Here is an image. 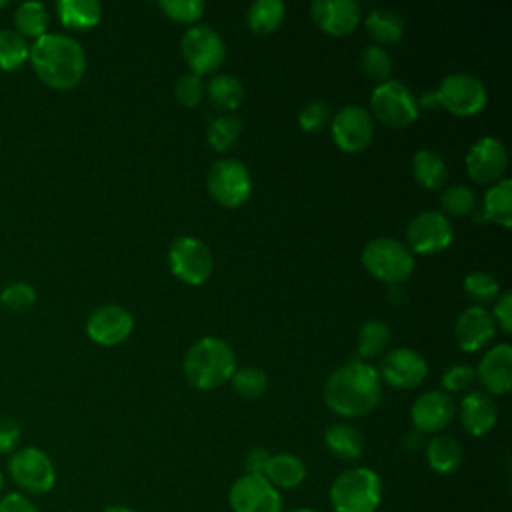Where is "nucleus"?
Returning a JSON list of instances; mask_svg holds the SVG:
<instances>
[{
	"mask_svg": "<svg viewBox=\"0 0 512 512\" xmlns=\"http://www.w3.org/2000/svg\"><path fill=\"white\" fill-rule=\"evenodd\" d=\"M382 398V378L364 360H350L338 366L324 384L326 406L344 418L372 412Z\"/></svg>",
	"mask_w": 512,
	"mask_h": 512,
	"instance_id": "1",
	"label": "nucleus"
},
{
	"mask_svg": "<svg viewBox=\"0 0 512 512\" xmlns=\"http://www.w3.org/2000/svg\"><path fill=\"white\" fill-rule=\"evenodd\" d=\"M28 60L36 76L54 90H70L84 78L86 54L82 44L60 32H46L30 44Z\"/></svg>",
	"mask_w": 512,
	"mask_h": 512,
	"instance_id": "2",
	"label": "nucleus"
},
{
	"mask_svg": "<svg viewBox=\"0 0 512 512\" xmlns=\"http://www.w3.org/2000/svg\"><path fill=\"white\" fill-rule=\"evenodd\" d=\"M236 370L234 350L216 336L196 340L184 356V376L198 390H212L230 380Z\"/></svg>",
	"mask_w": 512,
	"mask_h": 512,
	"instance_id": "3",
	"label": "nucleus"
},
{
	"mask_svg": "<svg viewBox=\"0 0 512 512\" xmlns=\"http://www.w3.org/2000/svg\"><path fill=\"white\" fill-rule=\"evenodd\" d=\"M334 512H376L382 502V480L366 466L340 472L328 490Z\"/></svg>",
	"mask_w": 512,
	"mask_h": 512,
	"instance_id": "4",
	"label": "nucleus"
},
{
	"mask_svg": "<svg viewBox=\"0 0 512 512\" xmlns=\"http://www.w3.org/2000/svg\"><path fill=\"white\" fill-rule=\"evenodd\" d=\"M418 100L420 106H444L454 116H474L488 100L486 88L480 78L468 72H452L442 78L434 92H424Z\"/></svg>",
	"mask_w": 512,
	"mask_h": 512,
	"instance_id": "5",
	"label": "nucleus"
},
{
	"mask_svg": "<svg viewBox=\"0 0 512 512\" xmlns=\"http://www.w3.org/2000/svg\"><path fill=\"white\" fill-rule=\"evenodd\" d=\"M362 264L374 278L398 286L410 278L414 256L396 238H374L362 250Z\"/></svg>",
	"mask_w": 512,
	"mask_h": 512,
	"instance_id": "6",
	"label": "nucleus"
},
{
	"mask_svg": "<svg viewBox=\"0 0 512 512\" xmlns=\"http://www.w3.org/2000/svg\"><path fill=\"white\" fill-rule=\"evenodd\" d=\"M8 474L24 494H48L56 484L54 462L36 446H24L12 452Z\"/></svg>",
	"mask_w": 512,
	"mask_h": 512,
	"instance_id": "7",
	"label": "nucleus"
},
{
	"mask_svg": "<svg viewBox=\"0 0 512 512\" xmlns=\"http://www.w3.org/2000/svg\"><path fill=\"white\" fill-rule=\"evenodd\" d=\"M372 114L390 128H406L418 118V100L400 80L380 82L370 96Z\"/></svg>",
	"mask_w": 512,
	"mask_h": 512,
	"instance_id": "8",
	"label": "nucleus"
},
{
	"mask_svg": "<svg viewBox=\"0 0 512 512\" xmlns=\"http://www.w3.org/2000/svg\"><path fill=\"white\" fill-rule=\"evenodd\" d=\"M168 264L172 274L192 286L206 282L212 274V252L196 236H178L168 250Z\"/></svg>",
	"mask_w": 512,
	"mask_h": 512,
	"instance_id": "9",
	"label": "nucleus"
},
{
	"mask_svg": "<svg viewBox=\"0 0 512 512\" xmlns=\"http://www.w3.org/2000/svg\"><path fill=\"white\" fill-rule=\"evenodd\" d=\"M210 196L224 208L242 206L252 192V180L246 166L234 158L218 160L206 178Z\"/></svg>",
	"mask_w": 512,
	"mask_h": 512,
	"instance_id": "10",
	"label": "nucleus"
},
{
	"mask_svg": "<svg viewBox=\"0 0 512 512\" xmlns=\"http://www.w3.org/2000/svg\"><path fill=\"white\" fill-rule=\"evenodd\" d=\"M182 56L198 76L220 68L226 58V46L220 34L210 26H192L182 36Z\"/></svg>",
	"mask_w": 512,
	"mask_h": 512,
	"instance_id": "11",
	"label": "nucleus"
},
{
	"mask_svg": "<svg viewBox=\"0 0 512 512\" xmlns=\"http://www.w3.org/2000/svg\"><path fill=\"white\" fill-rule=\"evenodd\" d=\"M232 512H282V494L260 474L238 476L228 490Z\"/></svg>",
	"mask_w": 512,
	"mask_h": 512,
	"instance_id": "12",
	"label": "nucleus"
},
{
	"mask_svg": "<svg viewBox=\"0 0 512 512\" xmlns=\"http://www.w3.org/2000/svg\"><path fill=\"white\" fill-rule=\"evenodd\" d=\"M334 144L344 152L364 150L374 136V122L364 106L350 104L336 112L330 124Z\"/></svg>",
	"mask_w": 512,
	"mask_h": 512,
	"instance_id": "13",
	"label": "nucleus"
},
{
	"mask_svg": "<svg viewBox=\"0 0 512 512\" xmlns=\"http://www.w3.org/2000/svg\"><path fill=\"white\" fill-rule=\"evenodd\" d=\"M408 244L418 254H436L450 246L452 224L442 212L424 210L416 214L406 228Z\"/></svg>",
	"mask_w": 512,
	"mask_h": 512,
	"instance_id": "14",
	"label": "nucleus"
},
{
	"mask_svg": "<svg viewBox=\"0 0 512 512\" xmlns=\"http://www.w3.org/2000/svg\"><path fill=\"white\" fill-rule=\"evenodd\" d=\"M508 154L498 138L484 136L476 140L466 154V172L478 184H496L504 178Z\"/></svg>",
	"mask_w": 512,
	"mask_h": 512,
	"instance_id": "15",
	"label": "nucleus"
},
{
	"mask_svg": "<svg viewBox=\"0 0 512 512\" xmlns=\"http://www.w3.org/2000/svg\"><path fill=\"white\" fill-rule=\"evenodd\" d=\"M454 416L456 404L444 390H428L420 394L410 408L412 426L420 434L442 432L454 420Z\"/></svg>",
	"mask_w": 512,
	"mask_h": 512,
	"instance_id": "16",
	"label": "nucleus"
},
{
	"mask_svg": "<svg viewBox=\"0 0 512 512\" xmlns=\"http://www.w3.org/2000/svg\"><path fill=\"white\" fill-rule=\"evenodd\" d=\"M378 374L390 386L410 390L424 382L428 374V364L424 356L412 348H394L384 354Z\"/></svg>",
	"mask_w": 512,
	"mask_h": 512,
	"instance_id": "17",
	"label": "nucleus"
},
{
	"mask_svg": "<svg viewBox=\"0 0 512 512\" xmlns=\"http://www.w3.org/2000/svg\"><path fill=\"white\" fill-rule=\"evenodd\" d=\"M134 328L132 314L118 304H104L90 312L86 334L100 346H116L124 342Z\"/></svg>",
	"mask_w": 512,
	"mask_h": 512,
	"instance_id": "18",
	"label": "nucleus"
},
{
	"mask_svg": "<svg viewBox=\"0 0 512 512\" xmlns=\"http://www.w3.org/2000/svg\"><path fill=\"white\" fill-rule=\"evenodd\" d=\"M312 20L330 36H348L360 22V6L354 0H314Z\"/></svg>",
	"mask_w": 512,
	"mask_h": 512,
	"instance_id": "19",
	"label": "nucleus"
},
{
	"mask_svg": "<svg viewBox=\"0 0 512 512\" xmlns=\"http://www.w3.org/2000/svg\"><path fill=\"white\" fill-rule=\"evenodd\" d=\"M476 378L484 386L486 394L502 396L512 388V348L502 342L492 346L478 362L474 370Z\"/></svg>",
	"mask_w": 512,
	"mask_h": 512,
	"instance_id": "20",
	"label": "nucleus"
},
{
	"mask_svg": "<svg viewBox=\"0 0 512 512\" xmlns=\"http://www.w3.org/2000/svg\"><path fill=\"white\" fill-rule=\"evenodd\" d=\"M496 332V322L484 306L466 308L454 326L456 342L464 352H476L484 348Z\"/></svg>",
	"mask_w": 512,
	"mask_h": 512,
	"instance_id": "21",
	"label": "nucleus"
},
{
	"mask_svg": "<svg viewBox=\"0 0 512 512\" xmlns=\"http://www.w3.org/2000/svg\"><path fill=\"white\" fill-rule=\"evenodd\" d=\"M458 418L468 434L484 436L496 426L498 406L490 394L474 390L460 400Z\"/></svg>",
	"mask_w": 512,
	"mask_h": 512,
	"instance_id": "22",
	"label": "nucleus"
},
{
	"mask_svg": "<svg viewBox=\"0 0 512 512\" xmlns=\"http://www.w3.org/2000/svg\"><path fill=\"white\" fill-rule=\"evenodd\" d=\"M276 490H294L306 480V464L290 452L270 454L262 474Z\"/></svg>",
	"mask_w": 512,
	"mask_h": 512,
	"instance_id": "23",
	"label": "nucleus"
},
{
	"mask_svg": "<svg viewBox=\"0 0 512 512\" xmlns=\"http://www.w3.org/2000/svg\"><path fill=\"white\" fill-rule=\"evenodd\" d=\"M426 462L436 474H452L464 460L462 444L448 434H434L424 446Z\"/></svg>",
	"mask_w": 512,
	"mask_h": 512,
	"instance_id": "24",
	"label": "nucleus"
},
{
	"mask_svg": "<svg viewBox=\"0 0 512 512\" xmlns=\"http://www.w3.org/2000/svg\"><path fill=\"white\" fill-rule=\"evenodd\" d=\"M324 444L328 452L340 460H358L364 452V436L362 432L348 424V422H336L328 426L324 434Z\"/></svg>",
	"mask_w": 512,
	"mask_h": 512,
	"instance_id": "25",
	"label": "nucleus"
},
{
	"mask_svg": "<svg viewBox=\"0 0 512 512\" xmlns=\"http://www.w3.org/2000/svg\"><path fill=\"white\" fill-rule=\"evenodd\" d=\"M56 12L60 22L70 30H90L102 18V6L96 0H60Z\"/></svg>",
	"mask_w": 512,
	"mask_h": 512,
	"instance_id": "26",
	"label": "nucleus"
},
{
	"mask_svg": "<svg viewBox=\"0 0 512 512\" xmlns=\"http://www.w3.org/2000/svg\"><path fill=\"white\" fill-rule=\"evenodd\" d=\"M484 220H492L502 228H510L512 224V182L510 178H502L492 184L484 194Z\"/></svg>",
	"mask_w": 512,
	"mask_h": 512,
	"instance_id": "27",
	"label": "nucleus"
},
{
	"mask_svg": "<svg viewBox=\"0 0 512 512\" xmlns=\"http://www.w3.org/2000/svg\"><path fill=\"white\" fill-rule=\"evenodd\" d=\"M412 176L422 188L436 190L444 186L448 178V168L440 154L432 150H418L412 156Z\"/></svg>",
	"mask_w": 512,
	"mask_h": 512,
	"instance_id": "28",
	"label": "nucleus"
},
{
	"mask_svg": "<svg viewBox=\"0 0 512 512\" xmlns=\"http://www.w3.org/2000/svg\"><path fill=\"white\" fill-rule=\"evenodd\" d=\"M366 32L372 40H376V46H392L396 44L404 34V24L400 16L388 8H376L366 18Z\"/></svg>",
	"mask_w": 512,
	"mask_h": 512,
	"instance_id": "29",
	"label": "nucleus"
},
{
	"mask_svg": "<svg viewBox=\"0 0 512 512\" xmlns=\"http://www.w3.org/2000/svg\"><path fill=\"white\" fill-rule=\"evenodd\" d=\"M50 24L48 10L42 2H22L14 10V26L22 38H40L46 34Z\"/></svg>",
	"mask_w": 512,
	"mask_h": 512,
	"instance_id": "30",
	"label": "nucleus"
},
{
	"mask_svg": "<svg viewBox=\"0 0 512 512\" xmlns=\"http://www.w3.org/2000/svg\"><path fill=\"white\" fill-rule=\"evenodd\" d=\"M284 2L280 0H256L246 12L248 28L254 34H272L284 20Z\"/></svg>",
	"mask_w": 512,
	"mask_h": 512,
	"instance_id": "31",
	"label": "nucleus"
},
{
	"mask_svg": "<svg viewBox=\"0 0 512 512\" xmlns=\"http://www.w3.org/2000/svg\"><path fill=\"white\" fill-rule=\"evenodd\" d=\"M208 100L218 110H236L244 100V88L232 74H218L208 82Z\"/></svg>",
	"mask_w": 512,
	"mask_h": 512,
	"instance_id": "32",
	"label": "nucleus"
},
{
	"mask_svg": "<svg viewBox=\"0 0 512 512\" xmlns=\"http://www.w3.org/2000/svg\"><path fill=\"white\" fill-rule=\"evenodd\" d=\"M30 54V44L16 30H0V70L14 72L18 70Z\"/></svg>",
	"mask_w": 512,
	"mask_h": 512,
	"instance_id": "33",
	"label": "nucleus"
},
{
	"mask_svg": "<svg viewBox=\"0 0 512 512\" xmlns=\"http://www.w3.org/2000/svg\"><path fill=\"white\" fill-rule=\"evenodd\" d=\"M390 344V328L382 320H368L358 332V354L360 358H376Z\"/></svg>",
	"mask_w": 512,
	"mask_h": 512,
	"instance_id": "34",
	"label": "nucleus"
},
{
	"mask_svg": "<svg viewBox=\"0 0 512 512\" xmlns=\"http://www.w3.org/2000/svg\"><path fill=\"white\" fill-rule=\"evenodd\" d=\"M230 384L234 392L246 400L260 398L268 388V376L264 370L256 366H236V370L230 376Z\"/></svg>",
	"mask_w": 512,
	"mask_h": 512,
	"instance_id": "35",
	"label": "nucleus"
},
{
	"mask_svg": "<svg viewBox=\"0 0 512 512\" xmlns=\"http://www.w3.org/2000/svg\"><path fill=\"white\" fill-rule=\"evenodd\" d=\"M242 132V122L240 118L232 116V114H224V116H218L214 118L210 124H208V132H206V138H208V144L218 150V152H224L228 150L240 136Z\"/></svg>",
	"mask_w": 512,
	"mask_h": 512,
	"instance_id": "36",
	"label": "nucleus"
},
{
	"mask_svg": "<svg viewBox=\"0 0 512 512\" xmlns=\"http://www.w3.org/2000/svg\"><path fill=\"white\" fill-rule=\"evenodd\" d=\"M464 292L472 302H476V306H482L500 296V284L492 274L474 270L464 278Z\"/></svg>",
	"mask_w": 512,
	"mask_h": 512,
	"instance_id": "37",
	"label": "nucleus"
},
{
	"mask_svg": "<svg viewBox=\"0 0 512 512\" xmlns=\"http://www.w3.org/2000/svg\"><path fill=\"white\" fill-rule=\"evenodd\" d=\"M440 202H442V208L454 216H466L476 210V194L472 188H468L464 184L448 186L442 192Z\"/></svg>",
	"mask_w": 512,
	"mask_h": 512,
	"instance_id": "38",
	"label": "nucleus"
},
{
	"mask_svg": "<svg viewBox=\"0 0 512 512\" xmlns=\"http://www.w3.org/2000/svg\"><path fill=\"white\" fill-rule=\"evenodd\" d=\"M360 66L364 70L366 76L374 78V80H380V82H386L390 72H392V60H390V54L382 48V46H366L360 54Z\"/></svg>",
	"mask_w": 512,
	"mask_h": 512,
	"instance_id": "39",
	"label": "nucleus"
},
{
	"mask_svg": "<svg viewBox=\"0 0 512 512\" xmlns=\"http://www.w3.org/2000/svg\"><path fill=\"white\" fill-rule=\"evenodd\" d=\"M158 8L174 22L194 24L202 18L206 4L202 0H160Z\"/></svg>",
	"mask_w": 512,
	"mask_h": 512,
	"instance_id": "40",
	"label": "nucleus"
},
{
	"mask_svg": "<svg viewBox=\"0 0 512 512\" xmlns=\"http://www.w3.org/2000/svg\"><path fill=\"white\" fill-rule=\"evenodd\" d=\"M36 292L28 282H12L0 292V304L12 312H26L34 306Z\"/></svg>",
	"mask_w": 512,
	"mask_h": 512,
	"instance_id": "41",
	"label": "nucleus"
},
{
	"mask_svg": "<svg viewBox=\"0 0 512 512\" xmlns=\"http://www.w3.org/2000/svg\"><path fill=\"white\" fill-rule=\"evenodd\" d=\"M330 120V106L322 100H310L298 112V124L304 132H318Z\"/></svg>",
	"mask_w": 512,
	"mask_h": 512,
	"instance_id": "42",
	"label": "nucleus"
},
{
	"mask_svg": "<svg viewBox=\"0 0 512 512\" xmlns=\"http://www.w3.org/2000/svg\"><path fill=\"white\" fill-rule=\"evenodd\" d=\"M204 90H206V86L202 82V76H198L194 72H188V74H184L176 80L174 96L184 106H196L202 100Z\"/></svg>",
	"mask_w": 512,
	"mask_h": 512,
	"instance_id": "43",
	"label": "nucleus"
},
{
	"mask_svg": "<svg viewBox=\"0 0 512 512\" xmlns=\"http://www.w3.org/2000/svg\"><path fill=\"white\" fill-rule=\"evenodd\" d=\"M476 380V372L468 364H454L442 374L444 392H464Z\"/></svg>",
	"mask_w": 512,
	"mask_h": 512,
	"instance_id": "44",
	"label": "nucleus"
},
{
	"mask_svg": "<svg viewBox=\"0 0 512 512\" xmlns=\"http://www.w3.org/2000/svg\"><path fill=\"white\" fill-rule=\"evenodd\" d=\"M22 428L12 416H0V454H12L18 450Z\"/></svg>",
	"mask_w": 512,
	"mask_h": 512,
	"instance_id": "45",
	"label": "nucleus"
},
{
	"mask_svg": "<svg viewBox=\"0 0 512 512\" xmlns=\"http://www.w3.org/2000/svg\"><path fill=\"white\" fill-rule=\"evenodd\" d=\"M496 306H494V322L502 328V332L510 334L512 332V292H502L496 300Z\"/></svg>",
	"mask_w": 512,
	"mask_h": 512,
	"instance_id": "46",
	"label": "nucleus"
},
{
	"mask_svg": "<svg viewBox=\"0 0 512 512\" xmlns=\"http://www.w3.org/2000/svg\"><path fill=\"white\" fill-rule=\"evenodd\" d=\"M0 512H40L24 492H8L0 498Z\"/></svg>",
	"mask_w": 512,
	"mask_h": 512,
	"instance_id": "47",
	"label": "nucleus"
},
{
	"mask_svg": "<svg viewBox=\"0 0 512 512\" xmlns=\"http://www.w3.org/2000/svg\"><path fill=\"white\" fill-rule=\"evenodd\" d=\"M268 458H270V452L262 446H254L246 452V458H244V466H246V474H264V468L268 464Z\"/></svg>",
	"mask_w": 512,
	"mask_h": 512,
	"instance_id": "48",
	"label": "nucleus"
},
{
	"mask_svg": "<svg viewBox=\"0 0 512 512\" xmlns=\"http://www.w3.org/2000/svg\"><path fill=\"white\" fill-rule=\"evenodd\" d=\"M402 446H404L408 452L418 450V448L422 446V434H420V432H416V430L408 432V434L402 438Z\"/></svg>",
	"mask_w": 512,
	"mask_h": 512,
	"instance_id": "49",
	"label": "nucleus"
},
{
	"mask_svg": "<svg viewBox=\"0 0 512 512\" xmlns=\"http://www.w3.org/2000/svg\"><path fill=\"white\" fill-rule=\"evenodd\" d=\"M102 512H138V510L124 506V504H112V506H106Z\"/></svg>",
	"mask_w": 512,
	"mask_h": 512,
	"instance_id": "50",
	"label": "nucleus"
},
{
	"mask_svg": "<svg viewBox=\"0 0 512 512\" xmlns=\"http://www.w3.org/2000/svg\"><path fill=\"white\" fill-rule=\"evenodd\" d=\"M288 512H318V510L308 508V506H300V508H292V510H288Z\"/></svg>",
	"mask_w": 512,
	"mask_h": 512,
	"instance_id": "51",
	"label": "nucleus"
},
{
	"mask_svg": "<svg viewBox=\"0 0 512 512\" xmlns=\"http://www.w3.org/2000/svg\"><path fill=\"white\" fill-rule=\"evenodd\" d=\"M2 484H4V476H2V472H0V492H2Z\"/></svg>",
	"mask_w": 512,
	"mask_h": 512,
	"instance_id": "52",
	"label": "nucleus"
},
{
	"mask_svg": "<svg viewBox=\"0 0 512 512\" xmlns=\"http://www.w3.org/2000/svg\"><path fill=\"white\" fill-rule=\"evenodd\" d=\"M6 4H8V2H6V0H0V8H4V6H6Z\"/></svg>",
	"mask_w": 512,
	"mask_h": 512,
	"instance_id": "53",
	"label": "nucleus"
}]
</instances>
